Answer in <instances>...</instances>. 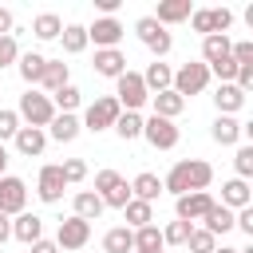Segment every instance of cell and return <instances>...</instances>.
Listing matches in <instances>:
<instances>
[{"label":"cell","instance_id":"cell-1","mask_svg":"<svg viewBox=\"0 0 253 253\" xmlns=\"http://www.w3.org/2000/svg\"><path fill=\"white\" fill-rule=\"evenodd\" d=\"M210 182H213V166H210L206 158H182V162H174L170 174L162 178V190H170L174 198H182V194L206 190Z\"/></svg>","mask_w":253,"mask_h":253},{"label":"cell","instance_id":"cell-2","mask_svg":"<svg viewBox=\"0 0 253 253\" xmlns=\"http://www.w3.org/2000/svg\"><path fill=\"white\" fill-rule=\"evenodd\" d=\"M210 87V67L202 63V59H190V63H182L178 71H174V79H170V91L174 95H202Z\"/></svg>","mask_w":253,"mask_h":253},{"label":"cell","instance_id":"cell-3","mask_svg":"<svg viewBox=\"0 0 253 253\" xmlns=\"http://www.w3.org/2000/svg\"><path fill=\"white\" fill-rule=\"evenodd\" d=\"M115 103L123 107V111H138V107H146L150 103V91H146V83H142V75L138 71H123L119 79H115Z\"/></svg>","mask_w":253,"mask_h":253},{"label":"cell","instance_id":"cell-4","mask_svg":"<svg viewBox=\"0 0 253 253\" xmlns=\"http://www.w3.org/2000/svg\"><path fill=\"white\" fill-rule=\"evenodd\" d=\"M16 115H20V123H28V126H40V130H43V126L55 119V107H51V99H47L43 91H24V95H20Z\"/></svg>","mask_w":253,"mask_h":253},{"label":"cell","instance_id":"cell-5","mask_svg":"<svg viewBox=\"0 0 253 253\" xmlns=\"http://www.w3.org/2000/svg\"><path fill=\"white\" fill-rule=\"evenodd\" d=\"M119 115H123V107L115 103V95H99V99L83 111V123H79V126H87V130H95V134H99V130H111Z\"/></svg>","mask_w":253,"mask_h":253},{"label":"cell","instance_id":"cell-6","mask_svg":"<svg viewBox=\"0 0 253 253\" xmlns=\"http://www.w3.org/2000/svg\"><path fill=\"white\" fill-rule=\"evenodd\" d=\"M142 138H146L154 150H174V146H178V138H182V130H178L170 119L150 115V119H142Z\"/></svg>","mask_w":253,"mask_h":253},{"label":"cell","instance_id":"cell-7","mask_svg":"<svg viewBox=\"0 0 253 253\" xmlns=\"http://www.w3.org/2000/svg\"><path fill=\"white\" fill-rule=\"evenodd\" d=\"M24 206H28V182L16 174H4L0 178V213L16 217V213H24Z\"/></svg>","mask_w":253,"mask_h":253},{"label":"cell","instance_id":"cell-8","mask_svg":"<svg viewBox=\"0 0 253 253\" xmlns=\"http://www.w3.org/2000/svg\"><path fill=\"white\" fill-rule=\"evenodd\" d=\"M134 32H138V40H142V43L154 51V59H162V55L174 47V36H170V32H166V28H162L154 16H142V20L134 24Z\"/></svg>","mask_w":253,"mask_h":253},{"label":"cell","instance_id":"cell-9","mask_svg":"<svg viewBox=\"0 0 253 253\" xmlns=\"http://www.w3.org/2000/svg\"><path fill=\"white\" fill-rule=\"evenodd\" d=\"M91 241V221H83V217H63L59 221V229H55V245L59 249H83Z\"/></svg>","mask_w":253,"mask_h":253},{"label":"cell","instance_id":"cell-10","mask_svg":"<svg viewBox=\"0 0 253 253\" xmlns=\"http://www.w3.org/2000/svg\"><path fill=\"white\" fill-rule=\"evenodd\" d=\"M126 36V28L115 20V16H99L91 28H87V40H95V51H107V47H119V40Z\"/></svg>","mask_w":253,"mask_h":253},{"label":"cell","instance_id":"cell-11","mask_svg":"<svg viewBox=\"0 0 253 253\" xmlns=\"http://www.w3.org/2000/svg\"><path fill=\"white\" fill-rule=\"evenodd\" d=\"M210 206H213V198L206 194V190H198V194H182L178 202H174V210H178V221H202L206 213H210Z\"/></svg>","mask_w":253,"mask_h":253},{"label":"cell","instance_id":"cell-12","mask_svg":"<svg viewBox=\"0 0 253 253\" xmlns=\"http://www.w3.org/2000/svg\"><path fill=\"white\" fill-rule=\"evenodd\" d=\"M63 186H67V182H63L59 166H43V170H40V178H36V198L51 206V202H59V198H63Z\"/></svg>","mask_w":253,"mask_h":253},{"label":"cell","instance_id":"cell-13","mask_svg":"<svg viewBox=\"0 0 253 253\" xmlns=\"http://www.w3.org/2000/svg\"><path fill=\"white\" fill-rule=\"evenodd\" d=\"M12 142H16V150H20L24 158H40L43 146H47V130H40V126H20Z\"/></svg>","mask_w":253,"mask_h":253},{"label":"cell","instance_id":"cell-14","mask_svg":"<svg viewBox=\"0 0 253 253\" xmlns=\"http://www.w3.org/2000/svg\"><path fill=\"white\" fill-rule=\"evenodd\" d=\"M12 237L24 241V245L40 241V237H43V217H40V213H28V210L16 213V217H12Z\"/></svg>","mask_w":253,"mask_h":253},{"label":"cell","instance_id":"cell-15","mask_svg":"<svg viewBox=\"0 0 253 253\" xmlns=\"http://www.w3.org/2000/svg\"><path fill=\"white\" fill-rule=\"evenodd\" d=\"M95 75H107V79H119L123 71H126V55L119 51V47H107V51H95Z\"/></svg>","mask_w":253,"mask_h":253},{"label":"cell","instance_id":"cell-16","mask_svg":"<svg viewBox=\"0 0 253 253\" xmlns=\"http://www.w3.org/2000/svg\"><path fill=\"white\" fill-rule=\"evenodd\" d=\"M213 107H217V115H237L241 107H245V91H237L233 83H221L217 91H213Z\"/></svg>","mask_w":253,"mask_h":253},{"label":"cell","instance_id":"cell-17","mask_svg":"<svg viewBox=\"0 0 253 253\" xmlns=\"http://www.w3.org/2000/svg\"><path fill=\"white\" fill-rule=\"evenodd\" d=\"M210 134H213V142H217V146H237L245 130H241V123H237V119L217 115V119H213V126H210Z\"/></svg>","mask_w":253,"mask_h":253},{"label":"cell","instance_id":"cell-18","mask_svg":"<svg viewBox=\"0 0 253 253\" xmlns=\"http://www.w3.org/2000/svg\"><path fill=\"white\" fill-rule=\"evenodd\" d=\"M16 67H20V79H24V83H28V91H32V87L43 79V67H47V59H43L40 51H24V55L16 59Z\"/></svg>","mask_w":253,"mask_h":253},{"label":"cell","instance_id":"cell-19","mask_svg":"<svg viewBox=\"0 0 253 253\" xmlns=\"http://www.w3.org/2000/svg\"><path fill=\"white\" fill-rule=\"evenodd\" d=\"M158 194H162V178L158 174H150V170H142L134 182H130V198H138V202H158Z\"/></svg>","mask_w":253,"mask_h":253},{"label":"cell","instance_id":"cell-20","mask_svg":"<svg viewBox=\"0 0 253 253\" xmlns=\"http://www.w3.org/2000/svg\"><path fill=\"white\" fill-rule=\"evenodd\" d=\"M253 202V194H249V182H241V178H229L225 186H221V206L225 210H245Z\"/></svg>","mask_w":253,"mask_h":253},{"label":"cell","instance_id":"cell-21","mask_svg":"<svg viewBox=\"0 0 253 253\" xmlns=\"http://www.w3.org/2000/svg\"><path fill=\"white\" fill-rule=\"evenodd\" d=\"M202 229H206V233H213V237L229 233V229H233V210H225L221 202H213V206H210V213L202 217Z\"/></svg>","mask_w":253,"mask_h":253},{"label":"cell","instance_id":"cell-22","mask_svg":"<svg viewBox=\"0 0 253 253\" xmlns=\"http://www.w3.org/2000/svg\"><path fill=\"white\" fill-rule=\"evenodd\" d=\"M190 12H194L190 0H162L158 12H154V20L166 28V24H182V20H190Z\"/></svg>","mask_w":253,"mask_h":253},{"label":"cell","instance_id":"cell-23","mask_svg":"<svg viewBox=\"0 0 253 253\" xmlns=\"http://www.w3.org/2000/svg\"><path fill=\"white\" fill-rule=\"evenodd\" d=\"M138 75H142V83H146V91H150V95H158V91H170V79H174V71H170L162 59H154V63H150L146 71H138Z\"/></svg>","mask_w":253,"mask_h":253},{"label":"cell","instance_id":"cell-24","mask_svg":"<svg viewBox=\"0 0 253 253\" xmlns=\"http://www.w3.org/2000/svg\"><path fill=\"white\" fill-rule=\"evenodd\" d=\"M150 103H154V115H158V119H170V123L186 111V99L174 95V91H158V95H150Z\"/></svg>","mask_w":253,"mask_h":253},{"label":"cell","instance_id":"cell-25","mask_svg":"<svg viewBox=\"0 0 253 253\" xmlns=\"http://www.w3.org/2000/svg\"><path fill=\"white\" fill-rule=\"evenodd\" d=\"M123 217H126V229L154 225V206H150V202H138V198H130V202L123 206Z\"/></svg>","mask_w":253,"mask_h":253},{"label":"cell","instance_id":"cell-26","mask_svg":"<svg viewBox=\"0 0 253 253\" xmlns=\"http://www.w3.org/2000/svg\"><path fill=\"white\" fill-rule=\"evenodd\" d=\"M103 253H134V229H126V225L107 229V237H103Z\"/></svg>","mask_w":253,"mask_h":253},{"label":"cell","instance_id":"cell-27","mask_svg":"<svg viewBox=\"0 0 253 253\" xmlns=\"http://www.w3.org/2000/svg\"><path fill=\"white\" fill-rule=\"evenodd\" d=\"M229 47H233V40H229V36H202V63L210 67V63L225 59V55H229Z\"/></svg>","mask_w":253,"mask_h":253},{"label":"cell","instance_id":"cell-28","mask_svg":"<svg viewBox=\"0 0 253 253\" xmlns=\"http://www.w3.org/2000/svg\"><path fill=\"white\" fill-rule=\"evenodd\" d=\"M40 83H43V91H47V99H51L59 87H67V83H71V79H67V63H63V59H47V67H43V79H40Z\"/></svg>","mask_w":253,"mask_h":253},{"label":"cell","instance_id":"cell-29","mask_svg":"<svg viewBox=\"0 0 253 253\" xmlns=\"http://www.w3.org/2000/svg\"><path fill=\"white\" fill-rule=\"evenodd\" d=\"M79 130H83V126H79L75 115H55V119L47 123V138H55V142H71Z\"/></svg>","mask_w":253,"mask_h":253},{"label":"cell","instance_id":"cell-30","mask_svg":"<svg viewBox=\"0 0 253 253\" xmlns=\"http://www.w3.org/2000/svg\"><path fill=\"white\" fill-rule=\"evenodd\" d=\"M103 210H107V206H103V198H99L95 190H79V194H75V217H83V221H95Z\"/></svg>","mask_w":253,"mask_h":253},{"label":"cell","instance_id":"cell-31","mask_svg":"<svg viewBox=\"0 0 253 253\" xmlns=\"http://www.w3.org/2000/svg\"><path fill=\"white\" fill-rule=\"evenodd\" d=\"M59 43H63V51H67V55H79V51H83L91 40H87V28H83V24H63Z\"/></svg>","mask_w":253,"mask_h":253},{"label":"cell","instance_id":"cell-32","mask_svg":"<svg viewBox=\"0 0 253 253\" xmlns=\"http://www.w3.org/2000/svg\"><path fill=\"white\" fill-rule=\"evenodd\" d=\"M32 32H36V40H59L63 20H59L55 12H40V16L32 20Z\"/></svg>","mask_w":253,"mask_h":253},{"label":"cell","instance_id":"cell-33","mask_svg":"<svg viewBox=\"0 0 253 253\" xmlns=\"http://www.w3.org/2000/svg\"><path fill=\"white\" fill-rule=\"evenodd\" d=\"M111 130H115L123 142L138 138V134H142V115H138V111H123V115L115 119V126H111Z\"/></svg>","mask_w":253,"mask_h":253},{"label":"cell","instance_id":"cell-34","mask_svg":"<svg viewBox=\"0 0 253 253\" xmlns=\"http://www.w3.org/2000/svg\"><path fill=\"white\" fill-rule=\"evenodd\" d=\"M134 253H162V229L158 225L134 229Z\"/></svg>","mask_w":253,"mask_h":253},{"label":"cell","instance_id":"cell-35","mask_svg":"<svg viewBox=\"0 0 253 253\" xmlns=\"http://www.w3.org/2000/svg\"><path fill=\"white\" fill-rule=\"evenodd\" d=\"M190 28H194L198 36H217V32H213V8H194V12H190Z\"/></svg>","mask_w":253,"mask_h":253},{"label":"cell","instance_id":"cell-36","mask_svg":"<svg viewBox=\"0 0 253 253\" xmlns=\"http://www.w3.org/2000/svg\"><path fill=\"white\" fill-rule=\"evenodd\" d=\"M59 174H63L67 186H75V182L87 178V162H83V158H63V162H59Z\"/></svg>","mask_w":253,"mask_h":253},{"label":"cell","instance_id":"cell-37","mask_svg":"<svg viewBox=\"0 0 253 253\" xmlns=\"http://www.w3.org/2000/svg\"><path fill=\"white\" fill-rule=\"evenodd\" d=\"M190 221H170L166 229H162V245H186L190 241Z\"/></svg>","mask_w":253,"mask_h":253},{"label":"cell","instance_id":"cell-38","mask_svg":"<svg viewBox=\"0 0 253 253\" xmlns=\"http://www.w3.org/2000/svg\"><path fill=\"white\" fill-rule=\"evenodd\" d=\"M186 245H190V253H213V249H217V237L194 225V229H190V241H186Z\"/></svg>","mask_w":253,"mask_h":253},{"label":"cell","instance_id":"cell-39","mask_svg":"<svg viewBox=\"0 0 253 253\" xmlns=\"http://www.w3.org/2000/svg\"><path fill=\"white\" fill-rule=\"evenodd\" d=\"M233 170H237L241 182L253 178V146H237V154H233Z\"/></svg>","mask_w":253,"mask_h":253},{"label":"cell","instance_id":"cell-40","mask_svg":"<svg viewBox=\"0 0 253 253\" xmlns=\"http://www.w3.org/2000/svg\"><path fill=\"white\" fill-rule=\"evenodd\" d=\"M103 198V206H111V210H123L126 202H130V186L126 182H119V186H111L107 194H99Z\"/></svg>","mask_w":253,"mask_h":253},{"label":"cell","instance_id":"cell-41","mask_svg":"<svg viewBox=\"0 0 253 253\" xmlns=\"http://www.w3.org/2000/svg\"><path fill=\"white\" fill-rule=\"evenodd\" d=\"M16 130H20V115L16 111H0V142L16 138Z\"/></svg>","mask_w":253,"mask_h":253},{"label":"cell","instance_id":"cell-42","mask_svg":"<svg viewBox=\"0 0 253 253\" xmlns=\"http://www.w3.org/2000/svg\"><path fill=\"white\" fill-rule=\"evenodd\" d=\"M16 59H20L16 36H0V67H8V63H16Z\"/></svg>","mask_w":253,"mask_h":253},{"label":"cell","instance_id":"cell-43","mask_svg":"<svg viewBox=\"0 0 253 253\" xmlns=\"http://www.w3.org/2000/svg\"><path fill=\"white\" fill-rule=\"evenodd\" d=\"M210 75H217L221 83H233V75H237V63L225 55V59H217V63H210Z\"/></svg>","mask_w":253,"mask_h":253},{"label":"cell","instance_id":"cell-44","mask_svg":"<svg viewBox=\"0 0 253 253\" xmlns=\"http://www.w3.org/2000/svg\"><path fill=\"white\" fill-rule=\"evenodd\" d=\"M229 59L241 67V63H253V40H241V43H233L229 47Z\"/></svg>","mask_w":253,"mask_h":253},{"label":"cell","instance_id":"cell-45","mask_svg":"<svg viewBox=\"0 0 253 253\" xmlns=\"http://www.w3.org/2000/svg\"><path fill=\"white\" fill-rule=\"evenodd\" d=\"M32 253H59V245L47 241V237H40V241H32Z\"/></svg>","mask_w":253,"mask_h":253},{"label":"cell","instance_id":"cell-46","mask_svg":"<svg viewBox=\"0 0 253 253\" xmlns=\"http://www.w3.org/2000/svg\"><path fill=\"white\" fill-rule=\"evenodd\" d=\"M119 4H123V0H95V8H99L103 16H115V12H119Z\"/></svg>","mask_w":253,"mask_h":253},{"label":"cell","instance_id":"cell-47","mask_svg":"<svg viewBox=\"0 0 253 253\" xmlns=\"http://www.w3.org/2000/svg\"><path fill=\"white\" fill-rule=\"evenodd\" d=\"M0 36H12V12L0 8Z\"/></svg>","mask_w":253,"mask_h":253},{"label":"cell","instance_id":"cell-48","mask_svg":"<svg viewBox=\"0 0 253 253\" xmlns=\"http://www.w3.org/2000/svg\"><path fill=\"white\" fill-rule=\"evenodd\" d=\"M8 237H12V217H4V213H0V245H4Z\"/></svg>","mask_w":253,"mask_h":253},{"label":"cell","instance_id":"cell-49","mask_svg":"<svg viewBox=\"0 0 253 253\" xmlns=\"http://www.w3.org/2000/svg\"><path fill=\"white\" fill-rule=\"evenodd\" d=\"M4 170H8V150H4V142H0V178H4Z\"/></svg>","mask_w":253,"mask_h":253},{"label":"cell","instance_id":"cell-50","mask_svg":"<svg viewBox=\"0 0 253 253\" xmlns=\"http://www.w3.org/2000/svg\"><path fill=\"white\" fill-rule=\"evenodd\" d=\"M213 253H237V249H233V245H217Z\"/></svg>","mask_w":253,"mask_h":253}]
</instances>
